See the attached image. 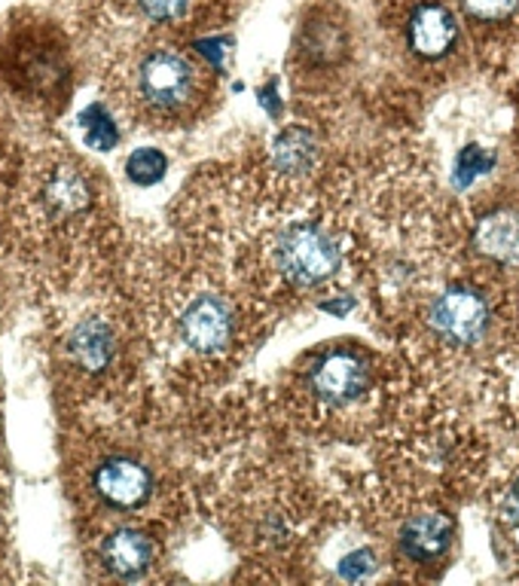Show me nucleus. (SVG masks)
Instances as JSON below:
<instances>
[{"label":"nucleus","instance_id":"f257e3e1","mask_svg":"<svg viewBox=\"0 0 519 586\" xmlns=\"http://www.w3.org/2000/svg\"><path fill=\"white\" fill-rule=\"evenodd\" d=\"M205 67L178 49H150L135 67V101L156 123L190 119L205 104Z\"/></svg>","mask_w":519,"mask_h":586},{"label":"nucleus","instance_id":"f03ea898","mask_svg":"<svg viewBox=\"0 0 519 586\" xmlns=\"http://www.w3.org/2000/svg\"><path fill=\"white\" fill-rule=\"evenodd\" d=\"M276 263L293 288H315L330 276H337L342 254L340 244L333 242L325 229L300 224L278 239Z\"/></svg>","mask_w":519,"mask_h":586},{"label":"nucleus","instance_id":"7ed1b4c3","mask_svg":"<svg viewBox=\"0 0 519 586\" xmlns=\"http://www.w3.org/2000/svg\"><path fill=\"white\" fill-rule=\"evenodd\" d=\"M428 324L440 340L453 345H471L483 340L489 327V303L473 288H450L431 303Z\"/></svg>","mask_w":519,"mask_h":586},{"label":"nucleus","instance_id":"20e7f679","mask_svg":"<svg viewBox=\"0 0 519 586\" xmlns=\"http://www.w3.org/2000/svg\"><path fill=\"white\" fill-rule=\"evenodd\" d=\"M180 340L199 355H220L236 336V309L217 293H199L180 311Z\"/></svg>","mask_w":519,"mask_h":586},{"label":"nucleus","instance_id":"39448f33","mask_svg":"<svg viewBox=\"0 0 519 586\" xmlns=\"http://www.w3.org/2000/svg\"><path fill=\"white\" fill-rule=\"evenodd\" d=\"M308 388L330 407L352 404L370 388V367L352 348H333L312 364Z\"/></svg>","mask_w":519,"mask_h":586},{"label":"nucleus","instance_id":"423d86ee","mask_svg":"<svg viewBox=\"0 0 519 586\" xmlns=\"http://www.w3.org/2000/svg\"><path fill=\"white\" fill-rule=\"evenodd\" d=\"M96 495L114 510H138L153 495V473L131 456L104 458L92 473Z\"/></svg>","mask_w":519,"mask_h":586},{"label":"nucleus","instance_id":"0eeeda50","mask_svg":"<svg viewBox=\"0 0 519 586\" xmlns=\"http://www.w3.org/2000/svg\"><path fill=\"white\" fill-rule=\"evenodd\" d=\"M458 40V25L455 16L443 7L428 0L413 10L409 16V49L422 59H443L453 43Z\"/></svg>","mask_w":519,"mask_h":586},{"label":"nucleus","instance_id":"6e6552de","mask_svg":"<svg viewBox=\"0 0 519 586\" xmlns=\"http://www.w3.org/2000/svg\"><path fill=\"white\" fill-rule=\"evenodd\" d=\"M101 562L119 581H138L153 565V540L138 528H116L101 544Z\"/></svg>","mask_w":519,"mask_h":586},{"label":"nucleus","instance_id":"1a4fd4ad","mask_svg":"<svg viewBox=\"0 0 519 586\" xmlns=\"http://www.w3.org/2000/svg\"><path fill=\"white\" fill-rule=\"evenodd\" d=\"M65 348L71 364L80 367L83 373H101L114 360V327L101 321V318H83L80 324L67 333Z\"/></svg>","mask_w":519,"mask_h":586},{"label":"nucleus","instance_id":"9d476101","mask_svg":"<svg viewBox=\"0 0 519 586\" xmlns=\"http://www.w3.org/2000/svg\"><path fill=\"white\" fill-rule=\"evenodd\" d=\"M455 537V525L443 513H419L404 522L401 528V553L413 562H434L450 550Z\"/></svg>","mask_w":519,"mask_h":586},{"label":"nucleus","instance_id":"9b49d317","mask_svg":"<svg viewBox=\"0 0 519 586\" xmlns=\"http://www.w3.org/2000/svg\"><path fill=\"white\" fill-rule=\"evenodd\" d=\"M92 205V187L74 168H55L43 180V208L59 220L77 217Z\"/></svg>","mask_w":519,"mask_h":586},{"label":"nucleus","instance_id":"f8f14e48","mask_svg":"<svg viewBox=\"0 0 519 586\" xmlns=\"http://www.w3.org/2000/svg\"><path fill=\"white\" fill-rule=\"evenodd\" d=\"M473 244L480 254H486L492 260L519 266V220L504 212L489 214L473 232Z\"/></svg>","mask_w":519,"mask_h":586},{"label":"nucleus","instance_id":"ddd939ff","mask_svg":"<svg viewBox=\"0 0 519 586\" xmlns=\"http://www.w3.org/2000/svg\"><path fill=\"white\" fill-rule=\"evenodd\" d=\"M273 156H276V165L288 175H303L308 171L315 160H318V141L315 135L303 126H291L278 135L276 146H273Z\"/></svg>","mask_w":519,"mask_h":586},{"label":"nucleus","instance_id":"4468645a","mask_svg":"<svg viewBox=\"0 0 519 586\" xmlns=\"http://www.w3.org/2000/svg\"><path fill=\"white\" fill-rule=\"evenodd\" d=\"M80 126L86 144L96 146L101 153H104V150H114L116 141H119V129H116L114 116L107 114L104 104H89L80 114Z\"/></svg>","mask_w":519,"mask_h":586},{"label":"nucleus","instance_id":"2eb2a0df","mask_svg":"<svg viewBox=\"0 0 519 586\" xmlns=\"http://www.w3.org/2000/svg\"><path fill=\"white\" fill-rule=\"evenodd\" d=\"M168 171V156L156 146H141L135 150L129 160H126V175H129L131 183L138 187H153L160 183Z\"/></svg>","mask_w":519,"mask_h":586},{"label":"nucleus","instance_id":"dca6fc26","mask_svg":"<svg viewBox=\"0 0 519 586\" xmlns=\"http://www.w3.org/2000/svg\"><path fill=\"white\" fill-rule=\"evenodd\" d=\"M492 165H495V153H489V150L477 144H468L458 153V160H455V187H458V190H468L480 175L492 171Z\"/></svg>","mask_w":519,"mask_h":586},{"label":"nucleus","instance_id":"f3484780","mask_svg":"<svg viewBox=\"0 0 519 586\" xmlns=\"http://www.w3.org/2000/svg\"><path fill=\"white\" fill-rule=\"evenodd\" d=\"M138 7V13L150 22H180V18L190 13L193 0H131Z\"/></svg>","mask_w":519,"mask_h":586},{"label":"nucleus","instance_id":"a211bd4d","mask_svg":"<svg viewBox=\"0 0 519 586\" xmlns=\"http://www.w3.org/2000/svg\"><path fill=\"white\" fill-rule=\"evenodd\" d=\"M519 0H461V10L477 22H504L517 13Z\"/></svg>","mask_w":519,"mask_h":586},{"label":"nucleus","instance_id":"6ab92c4d","mask_svg":"<svg viewBox=\"0 0 519 586\" xmlns=\"http://www.w3.org/2000/svg\"><path fill=\"white\" fill-rule=\"evenodd\" d=\"M337 571H340V577H345V581H364V577H370V574L376 571L374 550H357V553H349L345 559H342L340 565H337Z\"/></svg>","mask_w":519,"mask_h":586},{"label":"nucleus","instance_id":"aec40b11","mask_svg":"<svg viewBox=\"0 0 519 586\" xmlns=\"http://www.w3.org/2000/svg\"><path fill=\"white\" fill-rule=\"evenodd\" d=\"M195 47L202 49L208 59H212V65L220 71L224 67V55H227V49L229 47V37H214V40H202V43H195Z\"/></svg>","mask_w":519,"mask_h":586},{"label":"nucleus","instance_id":"412c9836","mask_svg":"<svg viewBox=\"0 0 519 586\" xmlns=\"http://www.w3.org/2000/svg\"><path fill=\"white\" fill-rule=\"evenodd\" d=\"M321 309L330 311V315H349V311L355 309V300H352V296H340V300H325V303H321Z\"/></svg>","mask_w":519,"mask_h":586},{"label":"nucleus","instance_id":"4be33fe9","mask_svg":"<svg viewBox=\"0 0 519 586\" xmlns=\"http://www.w3.org/2000/svg\"><path fill=\"white\" fill-rule=\"evenodd\" d=\"M504 513H507V520L519 525V483L510 488V495H507V501H504Z\"/></svg>","mask_w":519,"mask_h":586},{"label":"nucleus","instance_id":"5701e85b","mask_svg":"<svg viewBox=\"0 0 519 586\" xmlns=\"http://www.w3.org/2000/svg\"><path fill=\"white\" fill-rule=\"evenodd\" d=\"M276 80L269 82V86H266V89H263V92H260V104H263V107H266V111H269V114L273 116H278V104H276Z\"/></svg>","mask_w":519,"mask_h":586}]
</instances>
